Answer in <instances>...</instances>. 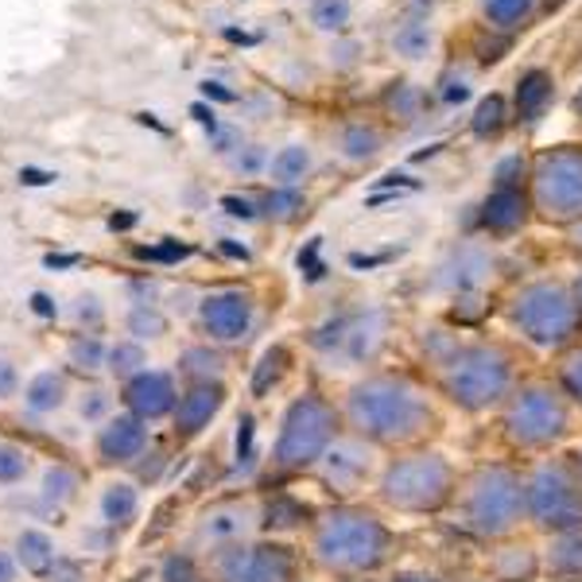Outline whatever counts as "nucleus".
<instances>
[{"label": "nucleus", "instance_id": "35", "mask_svg": "<svg viewBox=\"0 0 582 582\" xmlns=\"http://www.w3.org/2000/svg\"><path fill=\"white\" fill-rule=\"evenodd\" d=\"M179 369H183L187 377H194V384L218 381V373H222V353L207 350V345H191V350L179 358Z\"/></svg>", "mask_w": 582, "mask_h": 582}, {"label": "nucleus", "instance_id": "9", "mask_svg": "<svg viewBox=\"0 0 582 582\" xmlns=\"http://www.w3.org/2000/svg\"><path fill=\"white\" fill-rule=\"evenodd\" d=\"M521 505H524L521 478L501 466L482 470L474 490H470V524L478 532H490V536L493 532H505L521 516Z\"/></svg>", "mask_w": 582, "mask_h": 582}, {"label": "nucleus", "instance_id": "49", "mask_svg": "<svg viewBox=\"0 0 582 582\" xmlns=\"http://www.w3.org/2000/svg\"><path fill=\"white\" fill-rule=\"evenodd\" d=\"M253 415H241V423H238V459L241 462H249L253 459Z\"/></svg>", "mask_w": 582, "mask_h": 582}, {"label": "nucleus", "instance_id": "48", "mask_svg": "<svg viewBox=\"0 0 582 582\" xmlns=\"http://www.w3.org/2000/svg\"><path fill=\"white\" fill-rule=\"evenodd\" d=\"M20 397V369L12 358H0V400Z\"/></svg>", "mask_w": 582, "mask_h": 582}, {"label": "nucleus", "instance_id": "8", "mask_svg": "<svg viewBox=\"0 0 582 582\" xmlns=\"http://www.w3.org/2000/svg\"><path fill=\"white\" fill-rule=\"evenodd\" d=\"M529 509L544 529H579L582 524V490L568 466H540L529 482Z\"/></svg>", "mask_w": 582, "mask_h": 582}, {"label": "nucleus", "instance_id": "11", "mask_svg": "<svg viewBox=\"0 0 582 582\" xmlns=\"http://www.w3.org/2000/svg\"><path fill=\"white\" fill-rule=\"evenodd\" d=\"M199 319L207 327L210 338L218 342H238L253 327V295L241 288H218L210 295H202Z\"/></svg>", "mask_w": 582, "mask_h": 582}, {"label": "nucleus", "instance_id": "46", "mask_svg": "<svg viewBox=\"0 0 582 582\" xmlns=\"http://www.w3.org/2000/svg\"><path fill=\"white\" fill-rule=\"evenodd\" d=\"M210 148H214L218 155H233L241 148V132L230 129V124H218V129L210 132Z\"/></svg>", "mask_w": 582, "mask_h": 582}, {"label": "nucleus", "instance_id": "30", "mask_svg": "<svg viewBox=\"0 0 582 582\" xmlns=\"http://www.w3.org/2000/svg\"><path fill=\"white\" fill-rule=\"evenodd\" d=\"M311 28L322 36H345L353 20V0H311Z\"/></svg>", "mask_w": 582, "mask_h": 582}, {"label": "nucleus", "instance_id": "24", "mask_svg": "<svg viewBox=\"0 0 582 582\" xmlns=\"http://www.w3.org/2000/svg\"><path fill=\"white\" fill-rule=\"evenodd\" d=\"M431 47H435V28L428 20H420V16L397 23V31H392V51L408 62H423L431 54Z\"/></svg>", "mask_w": 582, "mask_h": 582}, {"label": "nucleus", "instance_id": "19", "mask_svg": "<svg viewBox=\"0 0 582 582\" xmlns=\"http://www.w3.org/2000/svg\"><path fill=\"white\" fill-rule=\"evenodd\" d=\"M555 101V78L548 70H524L516 82V117L524 124H536L548 113V106Z\"/></svg>", "mask_w": 582, "mask_h": 582}, {"label": "nucleus", "instance_id": "3", "mask_svg": "<svg viewBox=\"0 0 582 582\" xmlns=\"http://www.w3.org/2000/svg\"><path fill=\"white\" fill-rule=\"evenodd\" d=\"M330 439H334V408L322 397H314V392H307L284 415V431H280L277 443V466H311V462H319L327 454Z\"/></svg>", "mask_w": 582, "mask_h": 582}, {"label": "nucleus", "instance_id": "21", "mask_svg": "<svg viewBox=\"0 0 582 582\" xmlns=\"http://www.w3.org/2000/svg\"><path fill=\"white\" fill-rule=\"evenodd\" d=\"M322 459H327L322 470H327L330 485H353L369 470V454L361 443H334V446H327Z\"/></svg>", "mask_w": 582, "mask_h": 582}, {"label": "nucleus", "instance_id": "57", "mask_svg": "<svg viewBox=\"0 0 582 582\" xmlns=\"http://www.w3.org/2000/svg\"><path fill=\"white\" fill-rule=\"evenodd\" d=\"M575 109H579V113H582V90H579V98H575Z\"/></svg>", "mask_w": 582, "mask_h": 582}, {"label": "nucleus", "instance_id": "43", "mask_svg": "<svg viewBox=\"0 0 582 582\" xmlns=\"http://www.w3.org/2000/svg\"><path fill=\"white\" fill-rule=\"evenodd\" d=\"M358 59H361V43H358V39L338 36L334 43H330V67H334V70H350V67H358Z\"/></svg>", "mask_w": 582, "mask_h": 582}, {"label": "nucleus", "instance_id": "29", "mask_svg": "<svg viewBox=\"0 0 582 582\" xmlns=\"http://www.w3.org/2000/svg\"><path fill=\"white\" fill-rule=\"evenodd\" d=\"M106 358H109V345L101 342L98 334H90V330H82V334L70 338L67 365L78 369V373H101V369H106Z\"/></svg>", "mask_w": 582, "mask_h": 582}, {"label": "nucleus", "instance_id": "44", "mask_svg": "<svg viewBox=\"0 0 582 582\" xmlns=\"http://www.w3.org/2000/svg\"><path fill=\"white\" fill-rule=\"evenodd\" d=\"M524 175V160L521 155H505V160L493 168V183L501 187V191H516V179Z\"/></svg>", "mask_w": 582, "mask_h": 582}, {"label": "nucleus", "instance_id": "18", "mask_svg": "<svg viewBox=\"0 0 582 582\" xmlns=\"http://www.w3.org/2000/svg\"><path fill=\"white\" fill-rule=\"evenodd\" d=\"M12 555H16V563H20V571H28V575H36V579H47L54 568H59V548H54L51 532L36 529V524L16 532Z\"/></svg>", "mask_w": 582, "mask_h": 582}, {"label": "nucleus", "instance_id": "1", "mask_svg": "<svg viewBox=\"0 0 582 582\" xmlns=\"http://www.w3.org/2000/svg\"><path fill=\"white\" fill-rule=\"evenodd\" d=\"M350 420L365 435L397 443V439H412L431 420V412L415 384L397 381V377H373V381L353 389Z\"/></svg>", "mask_w": 582, "mask_h": 582}, {"label": "nucleus", "instance_id": "5", "mask_svg": "<svg viewBox=\"0 0 582 582\" xmlns=\"http://www.w3.org/2000/svg\"><path fill=\"white\" fill-rule=\"evenodd\" d=\"M513 319L536 345H560L575 327V299L563 284H532L516 295Z\"/></svg>", "mask_w": 582, "mask_h": 582}, {"label": "nucleus", "instance_id": "6", "mask_svg": "<svg viewBox=\"0 0 582 582\" xmlns=\"http://www.w3.org/2000/svg\"><path fill=\"white\" fill-rule=\"evenodd\" d=\"M446 490H451V466H446L439 454H415V459H404L384 474V498L397 509H435L446 501Z\"/></svg>", "mask_w": 582, "mask_h": 582}, {"label": "nucleus", "instance_id": "17", "mask_svg": "<svg viewBox=\"0 0 582 582\" xmlns=\"http://www.w3.org/2000/svg\"><path fill=\"white\" fill-rule=\"evenodd\" d=\"M23 412L43 420V415H54L59 408H67L70 400V381L62 369H39L28 384H23Z\"/></svg>", "mask_w": 582, "mask_h": 582}, {"label": "nucleus", "instance_id": "28", "mask_svg": "<svg viewBox=\"0 0 582 582\" xmlns=\"http://www.w3.org/2000/svg\"><path fill=\"white\" fill-rule=\"evenodd\" d=\"M144 365H148V350H144V342H137V338H121V342L109 345L106 373L113 377V381L129 384L132 377L144 373Z\"/></svg>", "mask_w": 582, "mask_h": 582}, {"label": "nucleus", "instance_id": "12", "mask_svg": "<svg viewBox=\"0 0 582 582\" xmlns=\"http://www.w3.org/2000/svg\"><path fill=\"white\" fill-rule=\"evenodd\" d=\"M291 560L284 548H230L218 555L222 582H288Z\"/></svg>", "mask_w": 582, "mask_h": 582}, {"label": "nucleus", "instance_id": "23", "mask_svg": "<svg viewBox=\"0 0 582 582\" xmlns=\"http://www.w3.org/2000/svg\"><path fill=\"white\" fill-rule=\"evenodd\" d=\"M524 214H529L524 194L521 191H501V187L490 194V199H485V207H482V222L490 225V230H498V233L516 230V225L524 222Z\"/></svg>", "mask_w": 582, "mask_h": 582}, {"label": "nucleus", "instance_id": "33", "mask_svg": "<svg viewBox=\"0 0 582 582\" xmlns=\"http://www.w3.org/2000/svg\"><path fill=\"white\" fill-rule=\"evenodd\" d=\"M124 330H129L137 342H152V338L168 334V319H163L160 307H132V311L124 314Z\"/></svg>", "mask_w": 582, "mask_h": 582}, {"label": "nucleus", "instance_id": "51", "mask_svg": "<svg viewBox=\"0 0 582 582\" xmlns=\"http://www.w3.org/2000/svg\"><path fill=\"white\" fill-rule=\"evenodd\" d=\"M28 307L39 314V319H54V314H59V303H54L47 291H31V303Z\"/></svg>", "mask_w": 582, "mask_h": 582}, {"label": "nucleus", "instance_id": "59", "mask_svg": "<svg viewBox=\"0 0 582 582\" xmlns=\"http://www.w3.org/2000/svg\"><path fill=\"white\" fill-rule=\"evenodd\" d=\"M404 582H431V579H404Z\"/></svg>", "mask_w": 582, "mask_h": 582}, {"label": "nucleus", "instance_id": "58", "mask_svg": "<svg viewBox=\"0 0 582 582\" xmlns=\"http://www.w3.org/2000/svg\"><path fill=\"white\" fill-rule=\"evenodd\" d=\"M575 295H579V303H582V280H579V291H575Z\"/></svg>", "mask_w": 582, "mask_h": 582}, {"label": "nucleus", "instance_id": "50", "mask_svg": "<svg viewBox=\"0 0 582 582\" xmlns=\"http://www.w3.org/2000/svg\"><path fill=\"white\" fill-rule=\"evenodd\" d=\"M222 210L230 218H241V222H249V218H257V207L249 199H238V194H225L222 199Z\"/></svg>", "mask_w": 582, "mask_h": 582}, {"label": "nucleus", "instance_id": "55", "mask_svg": "<svg viewBox=\"0 0 582 582\" xmlns=\"http://www.w3.org/2000/svg\"><path fill=\"white\" fill-rule=\"evenodd\" d=\"M202 98H214V101H225V106H233V101H238V93L233 90H222V82H202Z\"/></svg>", "mask_w": 582, "mask_h": 582}, {"label": "nucleus", "instance_id": "31", "mask_svg": "<svg viewBox=\"0 0 582 582\" xmlns=\"http://www.w3.org/2000/svg\"><path fill=\"white\" fill-rule=\"evenodd\" d=\"M532 8H536V0H482L485 23H490V28H498V31L521 28V23L532 16Z\"/></svg>", "mask_w": 582, "mask_h": 582}, {"label": "nucleus", "instance_id": "53", "mask_svg": "<svg viewBox=\"0 0 582 582\" xmlns=\"http://www.w3.org/2000/svg\"><path fill=\"white\" fill-rule=\"evenodd\" d=\"M47 579H51V582H82V571H78V563L59 560V568H54Z\"/></svg>", "mask_w": 582, "mask_h": 582}, {"label": "nucleus", "instance_id": "47", "mask_svg": "<svg viewBox=\"0 0 582 582\" xmlns=\"http://www.w3.org/2000/svg\"><path fill=\"white\" fill-rule=\"evenodd\" d=\"M163 582H199L194 563L187 560V555H171V560L163 563Z\"/></svg>", "mask_w": 582, "mask_h": 582}, {"label": "nucleus", "instance_id": "52", "mask_svg": "<svg viewBox=\"0 0 582 582\" xmlns=\"http://www.w3.org/2000/svg\"><path fill=\"white\" fill-rule=\"evenodd\" d=\"M563 381H568V389L582 400V353L568 361V369H563Z\"/></svg>", "mask_w": 582, "mask_h": 582}, {"label": "nucleus", "instance_id": "15", "mask_svg": "<svg viewBox=\"0 0 582 582\" xmlns=\"http://www.w3.org/2000/svg\"><path fill=\"white\" fill-rule=\"evenodd\" d=\"M148 446V423L140 415H109L98 428V454L109 466H121V462L140 459V451Z\"/></svg>", "mask_w": 582, "mask_h": 582}, {"label": "nucleus", "instance_id": "25", "mask_svg": "<svg viewBox=\"0 0 582 582\" xmlns=\"http://www.w3.org/2000/svg\"><path fill=\"white\" fill-rule=\"evenodd\" d=\"M78 490H82V478H78V470L67 466V462H54V466H47L43 478H39V501L51 509L70 505V501L78 498Z\"/></svg>", "mask_w": 582, "mask_h": 582}, {"label": "nucleus", "instance_id": "20", "mask_svg": "<svg viewBox=\"0 0 582 582\" xmlns=\"http://www.w3.org/2000/svg\"><path fill=\"white\" fill-rule=\"evenodd\" d=\"M249 524H253V509L249 505H218L202 516L199 536L210 540V544H233V540L245 536Z\"/></svg>", "mask_w": 582, "mask_h": 582}, {"label": "nucleus", "instance_id": "16", "mask_svg": "<svg viewBox=\"0 0 582 582\" xmlns=\"http://www.w3.org/2000/svg\"><path fill=\"white\" fill-rule=\"evenodd\" d=\"M222 400H225V389L218 381L191 384V389H187L183 397H179V404H175V431L179 435H199V431L218 415Z\"/></svg>", "mask_w": 582, "mask_h": 582}, {"label": "nucleus", "instance_id": "45", "mask_svg": "<svg viewBox=\"0 0 582 582\" xmlns=\"http://www.w3.org/2000/svg\"><path fill=\"white\" fill-rule=\"evenodd\" d=\"M470 78L466 74H446L443 78V90H439V98H443V106H462V101H470Z\"/></svg>", "mask_w": 582, "mask_h": 582}, {"label": "nucleus", "instance_id": "26", "mask_svg": "<svg viewBox=\"0 0 582 582\" xmlns=\"http://www.w3.org/2000/svg\"><path fill=\"white\" fill-rule=\"evenodd\" d=\"M137 513H140V493L132 482H109L101 490V521L109 529H121V524L137 521Z\"/></svg>", "mask_w": 582, "mask_h": 582}, {"label": "nucleus", "instance_id": "4", "mask_svg": "<svg viewBox=\"0 0 582 582\" xmlns=\"http://www.w3.org/2000/svg\"><path fill=\"white\" fill-rule=\"evenodd\" d=\"M446 389L462 408H485L509 389V358L493 345L459 350L446 369Z\"/></svg>", "mask_w": 582, "mask_h": 582}, {"label": "nucleus", "instance_id": "10", "mask_svg": "<svg viewBox=\"0 0 582 582\" xmlns=\"http://www.w3.org/2000/svg\"><path fill=\"white\" fill-rule=\"evenodd\" d=\"M563 428H568V408L548 389H524L509 408V435L524 446L552 443L563 435Z\"/></svg>", "mask_w": 582, "mask_h": 582}, {"label": "nucleus", "instance_id": "34", "mask_svg": "<svg viewBox=\"0 0 582 582\" xmlns=\"http://www.w3.org/2000/svg\"><path fill=\"white\" fill-rule=\"evenodd\" d=\"M74 408L82 423H106L109 415H113V397H109V389H101V384H86L74 397Z\"/></svg>", "mask_w": 582, "mask_h": 582}, {"label": "nucleus", "instance_id": "2", "mask_svg": "<svg viewBox=\"0 0 582 582\" xmlns=\"http://www.w3.org/2000/svg\"><path fill=\"white\" fill-rule=\"evenodd\" d=\"M384 548H389V532L365 513H334L314 532V552L334 571L377 568Z\"/></svg>", "mask_w": 582, "mask_h": 582}, {"label": "nucleus", "instance_id": "38", "mask_svg": "<svg viewBox=\"0 0 582 582\" xmlns=\"http://www.w3.org/2000/svg\"><path fill=\"white\" fill-rule=\"evenodd\" d=\"M420 106H423L420 86H415V82H392L389 109L400 117V121H415V117H420Z\"/></svg>", "mask_w": 582, "mask_h": 582}, {"label": "nucleus", "instance_id": "39", "mask_svg": "<svg viewBox=\"0 0 582 582\" xmlns=\"http://www.w3.org/2000/svg\"><path fill=\"white\" fill-rule=\"evenodd\" d=\"M230 163L241 175H257V171H269V152H264V144H241L230 155Z\"/></svg>", "mask_w": 582, "mask_h": 582}, {"label": "nucleus", "instance_id": "36", "mask_svg": "<svg viewBox=\"0 0 582 582\" xmlns=\"http://www.w3.org/2000/svg\"><path fill=\"white\" fill-rule=\"evenodd\" d=\"M299 210H303V194H299V187H272L269 199L261 202V214L272 218V222H288V218H295Z\"/></svg>", "mask_w": 582, "mask_h": 582}, {"label": "nucleus", "instance_id": "27", "mask_svg": "<svg viewBox=\"0 0 582 582\" xmlns=\"http://www.w3.org/2000/svg\"><path fill=\"white\" fill-rule=\"evenodd\" d=\"M381 148H384V137H381L377 124L358 121V124H345V129L338 132V152H342L345 160H353V163L373 160Z\"/></svg>", "mask_w": 582, "mask_h": 582}, {"label": "nucleus", "instance_id": "37", "mask_svg": "<svg viewBox=\"0 0 582 582\" xmlns=\"http://www.w3.org/2000/svg\"><path fill=\"white\" fill-rule=\"evenodd\" d=\"M31 470V454L20 443H0V485H20Z\"/></svg>", "mask_w": 582, "mask_h": 582}, {"label": "nucleus", "instance_id": "41", "mask_svg": "<svg viewBox=\"0 0 582 582\" xmlns=\"http://www.w3.org/2000/svg\"><path fill=\"white\" fill-rule=\"evenodd\" d=\"M284 361H288V353L280 350V345H277V350L264 353L261 365H257V373H253V392H264V389H269V381H277L280 369H284Z\"/></svg>", "mask_w": 582, "mask_h": 582}, {"label": "nucleus", "instance_id": "13", "mask_svg": "<svg viewBox=\"0 0 582 582\" xmlns=\"http://www.w3.org/2000/svg\"><path fill=\"white\" fill-rule=\"evenodd\" d=\"M381 334H384V314L365 311V314H353V319H338L334 327L314 338V342H319L322 350H338L350 361H361L381 345Z\"/></svg>", "mask_w": 582, "mask_h": 582}, {"label": "nucleus", "instance_id": "14", "mask_svg": "<svg viewBox=\"0 0 582 582\" xmlns=\"http://www.w3.org/2000/svg\"><path fill=\"white\" fill-rule=\"evenodd\" d=\"M124 400H129V412L148 423V420H160V415L175 412L179 392H175L171 373H163V369H144V373L132 377V381L124 384Z\"/></svg>", "mask_w": 582, "mask_h": 582}, {"label": "nucleus", "instance_id": "7", "mask_svg": "<svg viewBox=\"0 0 582 582\" xmlns=\"http://www.w3.org/2000/svg\"><path fill=\"white\" fill-rule=\"evenodd\" d=\"M536 207L555 222L582 218V148H555L536 163Z\"/></svg>", "mask_w": 582, "mask_h": 582}, {"label": "nucleus", "instance_id": "32", "mask_svg": "<svg viewBox=\"0 0 582 582\" xmlns=\"http://www.w3.org/2000/svg\"><path fill=\"white\" fill-rule=\"evenodd\" d=\"M505 117H509V109H505V98L501 93H490V98H482L478 101V109H474V117H470V132L474 137H498L501 129H505Z\"/></svg>", "mask_w": 582, "mask_h": 582}, {"label": "nucleus", "instance_id": "42", "mask_svg": "<svg viewBox=\"0 0 582 582\" xmlns=\"http://www.w3.org/2000/svg\"><path fill=\"white\" fill-rule=\"evenodd\" d=\"M552 563H555L560 571H568V575H582V536L563 540V544L555 548Z\"/></svg>", "mask_w": 582, "mask_h": 582}, {"label": "nucleus", "instance_id": "22", "mask_svg": "<svg viewBox=\"0 0 582 582\" xmlns=\"http://www.w3.org/2000/svg\"><path fill=\"white\" fill-rule=\"evenodd\" d=\"M311 168H314L311 148L291 140V144H284L269 160V179H272V187H299L307 175H311Z\"/></svg>", "mask_w": 582, "mask_h": 582}, {"label": "nucleus", "instance_id": "54", "mask_svg": "<svg viewBox=\"0 0 582 582\" xmlns=\"http://www.w3.org/2000/svg\"><path fill=\"white\" fill-rule=\"evenodd\" d=\"M20 579V563H16V555L8 552V548H0V582H16Z\"/></svg>", "mask_w": 582, "mask_h": 582}, {"label": "nucleus", "instance_id": "40", "mask_svg": "<svg viewBox=\"0 0 582 582\" xmlns=\"http://www.w3.org/2000/svg\"><path fill=\"white\" fill-rule=\"evenodd\" d=\"M101 319H106V311H101V299L93 295V291H82V295L74 299V322L93 334V327H101Z\"/></svg>", "mask_w": 582, "mask_h": 582}, {"label": "nucleus", "instance_id": "56", "mask_svg": "<svg viewBox=\"0 0 582 582\" xmlns=\"http://www.w3.org/2000/svg\"><path fill=\"white\" fill-rule=\"evenodd\" d=\"M575 245H582V225H579V230H575Z\"/></svg>", "mask_w": 582, "mask_h": 582}]
</instances>
